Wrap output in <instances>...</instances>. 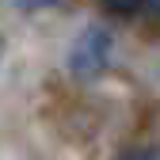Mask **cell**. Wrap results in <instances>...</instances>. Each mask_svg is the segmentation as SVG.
<instances>
[{
  "instance_id": "7a4b0ae2",
  "label": "cell",
  "mask_w": 160,
  "mask_h": 160,
  "mask_svg": "<svg viewBox=\"0 0 160 160\" xmlns=\"http://www.w3.org/2000/svg\"><path fill=\"white\" fill-rule=\"evenodd\" d=\"M122 160H160V156H156L152 149H137V152H126Z\"/></svg>"
},
{
  "instance_id": "3957f363",
  "label": "cell",
  "mask_w": 160,
  "mask_h": 160,
  "mask_svg": "<svg viewBox=\"0 0 160 160\" xmlns=\"http://www.w3.org/2000/svg\"><path fill=\"white\" fill-rule=\"evenodd\" d=\"M0 53H4V42H0Z\"/></svg>"
},
{
  "instance_id": "6da1fadb",
  "label": "cell",
  "mask_w": 160,
  "mask_h": 160,
  "mask_svg": "<svg viewBox=\"0 0 160 160\" xmlns=\"http://www.w3.org/2000/svg\"><path fill=\"white\" fill-rule=\"evenodd\" d=\"M107 61H111V34H107L103 27H88V31L72 42V50H69V69H72L80 80L99 76V72L107 69Z\"/></svg>"
}]
</instances>
